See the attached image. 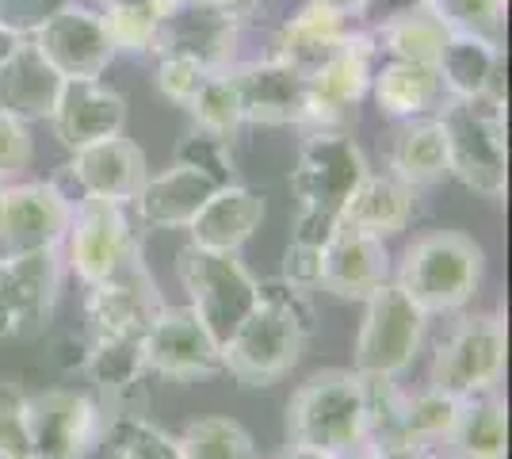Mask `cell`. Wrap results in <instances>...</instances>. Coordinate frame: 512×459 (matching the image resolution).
<instances>
[{
    "mask_svg": "<svg viewBox=\"0 0 512 459\" xmlns=\"http://www.w3.org/2000/svg\"><path fill=\"white\" fill-rule=\"evenodd\" d=\"M234 50L237 23L226 12H218L214 4H203V0H172L157 54H188L211 73H226L234 69Z\"/></svg>",
    "mask_w": 512,
    "mask_h": 459,
    "instance_id": "cell-20",
    "label": "cell"
},
{
    "mask_svg": "<svg viewBox=\"0 0 512 459\" xmlns=\"http://www.w3.org/2000/svg\"><path fill=\"white\" fill-rule=\"evenodd\" d=\"M12 50H16V39H12V35H4V31H0V62H4V58H8V54H12Z\"/></svg>",
    "mask_w": 512,
    "mask_h": 459,
    "instance_id": "cell-47",
    "label": "cell"
},
{
    "mask_svg": "<svg viewBox=\"0 0 512 459\" xmlns=\"http://www.w3.org/2000/svg\"><path fill=\"white\" fill-rule=\"evenodd\" d=\"M390 280V253L383 238H371L352 226H337L321 257V287L337 299H367Z\"/></svg>",
    "mask_w": 512,
    "mask_h": 459,
    "instance_id": "cell-23",
    "label": "cell"
},
{
    "mask_svg": "<svg viewBox=\"0 0 512 459\" xmlns=\"http://www.w3.org/2000/svg\"><path fill=\"white\" fill-rule=\"evenodd\" d=\"M237 180L230 142L192 131V138L180 142V150L161 173L142 180L134 211L146 230H188L192 219L203 211V203Z\"/></svg>",
    "mask_w": 512,
    "mask_h": 459,
    "instance_id": "cell-2",
    "label": "cell"
},
{
    "mask_svg": "<svg viewBox=\"0 0 512 459\" xmlns=\"http://www.w3.org/2000/svg\"><path fill=\"white\" fill-rule=\"evenodd\" d=\"M321 257H325V249H318V245L287 241L279 280L291 287H299V291H306V295H314V291L321 287Z\"/></svg>",
    "mask_w": 512,
    "mask_h": 459,
    "instance_id": "cell-42",
    "label": "cell"
},
{
    "mask_svg": "<svg viewBox=\"0 0 512 459\" xmlns=\"http://www.w3.org/2000/svg\"><path fill=\"white\" fill-rule=\"evenodd\" d=\"M211 77V69L203 66V62H195L188 54H157V69H153V85L157 92L172 100V104H180V108H188L195 100V92L203 88V81Z\"/></svg>",
    "mask_w": 512,
    "mask_h": 459,
    "instance_id": "cell-38",
    "label": "cell"
},
{
    "mask_svg": "<svg viewBox=\"0 0 512 459\" xmlns=\"http://www.w3.org/2000/svg\"><path fill=\"white\" fill-rule=\"evenodd\" d=\"M65 77L43 58V50L23 39L0 62V111L20 123H50V115L62 100Z\"/></svg>",
    "mask_w": 512,
    "mask_h": 459,
    "instance_id": "cell-22",
    "label": "cell"
},
{
    "mask_svg": "<svg viewBox=\"0 0 512 459\" xmlns=\"http://www.w3.org/2000/svg\"><path fill=\"white\" fill-rule=\"evenodd\" d=\"M436 119L448 142V173L478 196H505L509 188L505 96L486 92L478 100H448Z\"/></svg>",
    "mask_w": 512,
    "mask_h": 459,
    "instance_id": "cell-4",
    "label": "cell"
},
{
    "mask_svg": "<svg viewBox=\"0 0 512 459\" xmlns=\"http://www.w3.org/2000/svg\"><path fill=\"white\" fill-rule=\"evenodd\" d=\"M0 226H4V184H0Z\"/></svg>",
    "mask_w": 512,
    "mask_h": 459,
    "instance_id": "cell-48",
    "label": "cell"
},
{
    "mask_svg": "<svg viewBox=\"0 0 512 459\" xmlns=\"http://www.w3.org/2000/svg\"><path fill=\"white\" fill-rule=\"evenodd\" d=\"M486 272L482 245L459 230H432L409 245L398 264V280L409 303L432 314H451L478 295Z\"/></svg>",
    "mask_w": 512,
    "mask_h": 459,
    "instance_id": "cell-3",
    "label": "cell"
},
{
    "mask_svg": "<svg viewBox=\"0 0 512 459\" xmlns=\"http://www.w3.org/2000/svg\"><path fill=\"white\" fill-rule=\"evenodd\" d=\"M329 459H383V452H379L375 444L360 440V444H352L348 452H337V456H329Z\"/></svg>",
    "mask_w": 512,
    "mask_h": 459,
    "instance_id": "cell-45",
    "label": "cell"
},
{
    "mask_svg": "<svg viewBox=\"0 0 512 459\" xmlns=\"http://www.w3.org/2000/svg\"><path fill=\"white\" fill-rule=\"evenodd\" d=\"M459 421V398L440 391H421L406 398V414H402V437L409 444H421V440H451V429Z\"/></svg>",
    "mask_w": 512,
    "mask_h": 459,
    "instance_id": "cell-37",
    "label": "cell"
},
{
    "mask_svg": "<svg viewBox=\"0 0 512 459\" xmlns=\"http://www.w3.org/2000/svg\"><path fill=\"white\" fill-rule=\"evenodd\" d=\"M363 379L356 372H318L302 383L287 402V437L291 448H310L321 456L348 452L363 440Z\"/></svg>",
    "mask_w": 512,
    "mask_h": 459,
    "instance_id": "cell-5",
    "label": "cell"
},
{
    "mask_svg": "<svg viewBox=\"0 0 512 459\" xmlns=\"http://www.w3.org/2000/svg\"><path fill=\"white\" fill-rule=\"evenodd\" d=\"M318 329V314L310 295L283 280H264L256 287L253 314L237 326L222 345V372H230L241 387H272L299 364L306 341Z\"/></svg>",
    "mask_w": 512,
    "mask_h": 459,
    "instance_id": "cell-1",
    "label": "cell"
},
{
    "mask_svg": "<svg viewBox=\"0 0 512 459\" xmlns=\"http://www.w3.org/2000/svg\"><path fill=\"white\" fill-rule=\"evenodd\" d=\"M188 115H192L195 131L230 142V138L245 127L234 73H230V69H226V73H211V77L203 81V88L195 92V100L188 104Z\"/></svg>",
    "mask_w": 512,
    "mask_h": 459,
    "instance_id": "cell-35",
    "label": "cell"
},
{
    "mask_svg": "<svg viewBox=\"0 0 512 459\" xmlns=\"http://www.w3.org/2000/svg\"><path fill=\"white\" fill-rule=\"evenodd\" d=\"M65 257L73 276L85 287L107 284L115 276L142 264V245L130 226L127 207L107 199H81L73 203V219L65 234Z\"/></svg>",
    "mask_w": 512,
    "mask_h": 459,
    "instance_id": "cell-8",
    "label": "cell"
},
{
    "mask_svg": "<svg viewBox=\"0 0 512 459\" xmlns=\"http://www.w3.org/2000/svg\"><path fill=\"white\" fill-rule=\"evenodd\" d=\"M241 119L260 127H314V92L310 77L283 66L279 58L234 66Z\"/></svg>",
    "mask_w": 512,
    "mask_h": 459,
    "instance_id": "cell-14",
    "label": "cell"
},
{
    "mask_svg": "<svg viewBox=\"0 0 512 459\" xmlns=\"http://www.w3.org/2000/svg\"><path fill=\"white\" fill-rule=\"evenodd\" d=\"M100 448H104L107 459H184L180 440L142 414L107 417Z\"/></svg>",
    "mask_w": 512,
    "mask_h": 459,
    "instance_id": "cell-33",
    "label": "cell"
},
{
    "mask_svg": "<svg viewBox=\"0 0 512 459\" xmlns=\"http://www.w3.org/2000/svg\"><path fill=\"white\" fill-rule=\"evenodd\" d=\"M23 429L39 459H85L104 444L107 410L85 391H43L23 398Z\"/></svg>",
    "mask_w": 512,
    "mask_h": 459,
    "instance_id": "cell-10",
    "label": "cell"
},
{
    "mask_svg": "<svg viewBox=\"0 0 512 459\" xmlns=\"http://www.w3.org/2000/svg\"><path fill=\"white\" fill-rule=\"evenodd\" d=\"M169 8L172 0H123V4L100 8V20H104L115 54H134V58L157 54Z\"/></svg>",
    "mask_w": 512,
    "mask_h": 459,
    "instance_id": "cell-32",
    "label": "cell"
},
{
    "mask_svg": "<svg viewBox=\"0 0 512 459\" xmlns=\"http://www.w3.org/2000/svg\"><path fill=\"white\" fill-rule=\"evenodd\" d=\"M451 444L463 459H505L509 452V410L497 391L459 398V421L451 429Z\"/></svg>",
    "mask_w": 512,
    "mask_h": 459,
    "instance_id": "cell-31",
    "label": "cell"
},
{
    "mask_svg": "<svg viewBox=\"0 0 512 459\" xmlns=\"http://www.w3.org/2000/svg\"><path fill=\"white\" fill-rule=\"evenodd\" d=\"M203 4H214L218 12H226V16H230L234 23H241L245 16H253L260 0H203Z\"/></svg>",
    "mask_w": 512,
    "mask_h": 459,
    "instance_id": "cell-43",
    "label": "cell"
},
{
    "mask_svg": "<svg viewBox=\"0 0 512 459\" xmlns=\"http://www.w3.org/2000/svg\"><path fill=\"white\" fill-rule=\"evenodd\" d=\"M448 27L428 12L421 0H413L409 8L386 16L379 23V31L371 35L379 54L394 58V62H413V66H436L440 50L448 43Z\"/></svg>",
    "mask_w": 512,
    "mask_h": 459,
    "instance_id": "cell-29",
    "label": "cell"
},
{
    "mask_svg": "<svg viewBox=\"0 0 512 459\" xmlns=\"http://www.w3.org/2000/svg\"><path fill=\"white\" fill-rule=\"evenodd\" d=\"M371 96H375V104H379L383 115L402 119V123L432 119L448 104L436 66H413V62H394V58H386V62L375 66Z\"/></svg>",
    "mask_w": 512,
    "mask_h": 459,
    "instance_id": "cell-25",
    "label": "cell"
},
{
    "mask_svg": "<svg viewBox=\"0 0 512 459\" xmlns=\"http://www.w3.org/2000/svg\"><path fill=\"white\" fill-rule=\"evenodd\" d=\"M73 219V203L50 184H4V226H0V253H58Z\"/></svg>",
    "mask_w": 512,
    "mask_h": 459,
    "instance_id": "cell-15",
    "label": "cell"
},
{
    "mask_svg": "<svg viewBox=\"0 0 512 459\" xmlns=\"http://www.w3.org/2000/svg\"><path fill=\"white\" fill-rule=\"evenodd\" d=\"M54 138L62 142L65 150H85L92 142L115 138L127 127V100L115 88L96 81H65L62 100L50 115Z\"/></svg>",
    "mask_w": 512,
    "mask_h": 459,
    "instance_id": "cell-21",
    "label": "cell"
},
{
    "mask_svg": "<svg viewBox=\"0 0 512 459\" xmlns=\"http://www.w3.org/2000/svg\"><path fill=\"white\" fill-rule=\"evenodd\" d=\"M283 459H329V456H321V452H310V448H291Z\"/></svg>",
    "mask_w": 512,
    "mask_h": 459,
    "instance_id": "cell-46",
    "label": "cell"
},
{
    "mask_svg": "<svg viewBox=\"0 0 512 459\" xmlns=\"http://www.w3.org/2000/svg\"><path fill=\"white\" fill-rule=\"evenodd\" d=\"M264 222V196L245 184L218 188L188 226V245L207 253H237Z\"/></svg>",
    "mask_w": 512,
    "mask_h": 459,
    "instance_id": "cell-24",
    "label": "cell"
},
{
    "mask_svg": "<svg viewBox=\"0 0 512 459\" xmlns=\"http://www.w3.org/2000/svg\"><path fill=\"white\" fill-rule=\"evenodd\" d=\"M367 173V157L348 131H310L302 138L287 184L299 211L341 219L344 203Z\"/></svg>",
    "mask_w": 512,
    "mask_h": 459,
    "instance_id": "cell-9",
    "label": "cell"
},
{
    "mask_svg": "<svg viewBox=\"0 0 512 459\" xmlns=\"http://www.w3.org/2000/svg\"><path fill=\"white\" fill-rule=\"evenodd\" d=\"M31 157H35L31 127L0 111V184L16 180V176H20L23 169L31 165Z\"/></svg>",
    "mask_w": 512,
    "mask_h": 459,
    "instance_id": "cell-40",
    "label": "cell"
},
{
    "mask_svg": "<svg viewBox=\"0 0 512 459\" xmlns=\"http://www.w3.org/2000/svg\"><path fill=\"white\" fill-rule=\"evenodd\" d=\"M69 4L73 0H0V31L12 35L16 43L35 39L46 23Z\"/></svg>",
    "mask_w": 512,
    "mask_h": 459,
    "instance_id": "cell-39",
    "label": "cell"
},
{
    "mask_svg": "<svg viewBox=\"0 0 512 459\" xmlns=\"http://www.w3.org/2000/svg\"><path fill=\"white\" fill-rule=\"evenodd\" d=\"M390 176L402 180L409 192L448 176V142H444V127L436 115L402 127L390 150Z\"/></svg>",
    "mask_w": 512,
    "mask_h": 459,
    "instance_id": "cell-30",
    "label": "cell"
},
{
    "mask_svg": "<svg viewBox=\"0 0 512 459\" xmlns=\"http://www.w3.org/2000/svg\"><path fill=\"white\" fill-rule=\"evenodd\" d=\"M146 153L130 142L127 134H115L104 142H92L85 150H73L69 161L54 173V188L62 192L69 203L81 199H107L127 207L134 203L142 180H146Z\"/></svg>",
    "mask_w": 512,
    "mask_h": 459,
    "instance_id": "cell-12",
    "label": "cell"
},
{
    "mask_svg": "<svg viewBox=\"0 0 512 459\" xmlns=\"http://www.w3.org/2000/svg\"><path fill=\"white\" fill-rule=\"evenodd\" d=\"M348 31H352V20H344L337 12H329V8L306 0L299 12L279 27L272 58H279L283 66L299 69V73L310 77L348 39Z\"/></svg>",
    "mask_w": 512,
    "mask_h": 459,
    "instance_id": "cell-27",
    "label": "cell"
},
{
    "mask_svg": "<svg viewBox=\"0 0 512 459\" xmlns=\"http://www.w3.org/2000/svg\"><path fill=\"white\" fill-rule=\"evenodd\" d=\"M161 306L165 303L157 295V284H153L146 261L134 264L123 276L88 287L85 295L88 337H142Z\"/></svg>",
    "mask_w": 512,
    "mask_h": 459,
    "instance_id": "cell-19",
    "label": "cell"
},
{
    "mask_svg": "<svg viewBox=\"0 0 512 459\" xmlns=\"http://www.w3.org/2000/svg\"><path fill=\"white\" fill-rule=\"evenodd\" d=\"M451 35H474L493 46H505L509 0H421Z\"/></svg>",
    "mask_w": 512,
    "mask_h": 459,
    "instance_id": "cell-34",
    "label": "cell"
},
{
    "mask_svg": "<svg viewBox=\"0 0 512 459\" xmlns=\"http://www.w3.org/2000/svg\"><path fill=\"white\" fill-rule=\"evenodd\" d=\"M436 73L448 100H478V96H505V54L501 46L474 39V35H448V43L436 58Z\"/></svg>",
    "mask_w": 512,
    "mask_h": 459,
    "instance_id": "cell-26",
    "label": "cell"
},
{
    "mask_svg": "<svg viewBox=\"0 0 512 459\" xmlns=\"http://www.w3.org/2000/svg\"><path fill=\"white\" fill-rule=\"evenodd\" d=\"M505 322L497 314H478L451 329V337L436 349L428 387L451 398L497 391L505 375Z\"/></svg>",
    "mask_w": 512,
    "mask_h": 459,
    "instance_id": "cell-11",
    "label": "cell"
},
{
    "mask_svg": "<svg viewBox=\"0 0 512 459\" xmlns=\"http://www.w3.org/2000/svg\"><path fill=\"white\" fill-rule=\"evenodd\" d=\"M428 314L417 310L402 295V287L386 280L363 299V322L356 349H352V372L398 379L413 364V356L425 341Z\"/></svg>",
    "mask_w": 512,
    "mask_h": 459,
    "instance_id": "cell-7",
    "label": "cell"
},
{
    "mask_svg": "<svg viewBox=\"0 0 512 459\" xmlns=\"http://www.w3.org/2000/svg\"><path fill=\"white\" fill-rule=\"evenodd\" d=\"M413 219V192L390 173H367L341 211V226L363 230L371 238H394Z\"/></svg>",
    "mask_w": 512,
    "mask_h": 459,
    "instance_id": "cell-28",
    "label": "cell"
},
{
    "mask_svg": "<svg viewBox=\"0 0 512 459\" xmlns=\"http://www.w3.org/2000/svg\"><path fill=\"white\" fill-rule=\"evenodd\" d=\"M176 440L184 459H256L249 429L234 417H199Z\"/></svg>",
    "mask_w": 512,
    "mask_h": 459,
    "instance_id": "cell-36",
    "label": "cell"
},
{
    "mask_svg": "<svg viewBox=\"0 0 512 459\" xmlns=\"http://www.w3.org/2000/svg\"><path fill=\"white\" fill-rule=\"evenodd\" d=\"M12 459H39L35 452H23V456H12Z\"/></svg>",
    "mask_w": 512,
    "mask_h": 459,
    "instance_id": "cell-49",
    "label": "cell"
},
{
    "mask_svg": "<svg viewBox=\"0 0 512 459\" xmlns=\"http://www.w3.org/2000/svg\"><path fill=\"white\" fill-rule=\"evenodd\" d=\"M379 58L383 54H379L375 39L352 27L348 39L310 73V92H314V127L310 131H341L337 123L371 92Z\"/></svg>",
    "mask_w": 512,
    "mask_h": 459,
    "instance_id": "cell-17",
    "label": "cell"
},
{
    "mask_svg": "<svg viewBox=\"0 0 512 459\" xmlns=\"http://www.w3.org/2000/svg\"><path fill=\"white\" fill-rule=\"evenodd\" d=\"M142 356L150 375L192 383L222 372V349L214 345L207 326L188 306H161L146 333H142Z\"/></svg>",
    "mask_w": 512,
    "mask_h": 459,
    "instance_id": "cell-13",
    "label": "cell"
},
{
    "mask_svg": "<svg viewBox=\"0 0 512 459\" xmlns=\"http://www.w3.org/2000/svg\"><path fill=\"white\" fill-rule=\"evenodd\" d=\"M23 398L27 394L16 383H0V459L31 452L27 448V429H23Z\"/></svg>",
    "mask_w": 512,
    "mask_h": 459,
    "instance_id": "cell-41",
    "label": "cell"
},
{
    "mask_svg": "<svg viewBox=\"0 0 512 459\" xmlns=\"http://www.w3.org/2000/svg\"><path fill=\"white\" fill-rule=\"evenodd\" d=\"M31 43L43 50V58L65 81H96L115 62V46L107 39L100 12H92L77 0L62 8Z\"/></svg>",
    "mask_w": 512,
    "mask_h": 459,
    "instance_id": "cell-18",
    "label": "cell"
},
{
    "mask_svg": "<svg viewBox=\"0 0 512 459\" xmlns=\"http://www.w3.org/2000/svg\"><path fill=\"white\" fill-rule=\"evenodd\" d=\"M310 4H321V8L337 12V16H344V20H352V16H363V12H367L371 0H310Z\"/></svg>",
    "mask_w": 512,
    "mask_h": 459,
    "instance_id": "cell-44",
    "label": "cell"
},
{
    "mask_svg": "<svg viewBox=\"0 0 512 459\" xmlns=\"http://www.w3.org/2000/svg\"><path fill=\"white\" fill-rule=\"evenodd\" d=\"M107 4H123V0H100V8H107Z\"/></svg>",
    "mask_w": 512,
    "mask_h": 459,
    "instance_id": "cell-50",
    "label": "cell"
},
{
    "mask_svg": "<svg viewBox=\"0 0 512 459\" xmlns=\"http://www.w3.org/2000/svg\"><path fill=\"white\" fill-rule=\"evenodd\" d=\"M62 261L58 253H0V341L43 329L58 303Z\"/></svg>",
    "mask_w": 512,
    "mask_h": 459,
    "instance_id": "cell-16",
    "label": "cell"
},
{
    "mask_svg": "<svg viewBox=\"0 0 512 459\" xmlns=\"http://www.w3.org/2000/svg\"><path fill=\"white\" fill-rule=\"evenodd\" d=\"M176 272L188 291V310L207 326L214 345L222 349L237 333V326L253 314L260 280L237 261V253H207L195 245L180 249Z\"/></svg>",
    "mask_w": 512,
    "mask_h": 459,
    "instance_id": "cell-6",
    "label": "cell"
}]
</instances>
